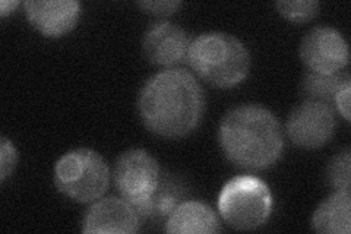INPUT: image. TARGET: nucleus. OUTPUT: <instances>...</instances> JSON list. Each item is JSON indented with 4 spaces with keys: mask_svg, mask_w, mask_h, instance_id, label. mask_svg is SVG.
Here are the masks:
<instances>
[{
    "mask_svg": "<svg viewBox=\"0 0 351 234\" xmlns=\"http://www.w3.org/2000/svg\"><path fill=\"white\" fill-rule=\"evenodd\" d=\"M350 84L351 80L347 72L315 73L309 71L302 81V91L307 97L306 100H315L332 107L337 94Z\"/></svg>",
    "mask_w": 351,
    "mask_h": 234,
    "instance_id": "4468645a",
    "label": "nucleus"
},
{
    "mask_svg": "<svg viewBox=\"0 0 351 234\" xmlns=\"http://www.w3.org/2000/svg\"><path fill=\"white\" fill-rule=\"evenodd\" d=\"M180 198L182 187L170 177H164L162 174L157 191L151 198L148 217H169L173 209L180 204Z\"/></svg>",
    "mask_w": 351,
    "mask_h": 234,
    "instance_id": "2eb2a0df",
    "label": "nucleus"
},
{
    "mask_svg": "<svg viewBox=\"0 0 351 234\" xmlns=\"http://www.w3.org/2000/svg\"><path fill=\"white\" fill-rule=\"evenodd\" d=\"M161 169L152 155L141 148L125 151L116 160L113 180L123 199L141 217H148L151 198L161 180Z\"/></svg>",
    "mask_w": 351,
    "mask_h": 234,
    "instance_id": "423d86ee",
    "label": "nucleus"
},
{
    "mask_svg": "<svg viewBox=\"0 0 351 234\" xmlns=\"http://www.w3.org/2000/svg\"><path fill=\"white\" fill-rule=\"evenodd\" d=\"M136 106L148 130L164 138H183L201 124L205 95L191 72L171 68L149 78L141 88Z\"/></svg>",
    "mask_w": 351,
    "mask_h": 234,
    "instance_id": "f257e3e1",
    "label": "nucleus"
},
{
    "mask_svg": "<svg viewBox=\"0 0 351 234\" xmlns=\"http://www.w3.org/2000/svg\"><path fill=\"white\" fill-rule=\"evenodd\" d=\"M138 5L139 8L145 9L147 12L164 18L174 14L182 6V2H179V0H164V2L158 0V2H151L149 0V2H139Z\"/></svg>",
    "mask_w": 351,
    "mask_h": 234,
    "instance_id": "6ab92c4d",
    "label": "nucleus"
},
{
    "mask_svg": "<svg viewBox=\"0 0 351 234\" xmlns=\"http://www.w3.org/2000/svg\"><path fill=\"white\" fill-rule=\"evenodd\" d=\"M299 54L306 68L315 73L341 72L350 62L348 44L332 27H315L302 38Z\"/></svg>",
    "mask_w": 351,
    "mask_h": 234,
    "instance_id": "6e6552de",
    "label": "nucleus"
},
{
    "mask_svg": "<svg viewBox=\"0 0 351 234\" xmlns=\"http://www.w3.org/2000/svg\"><path fill=\"white\" fill-rule=\"evenodd\" d=\"M18 163V151L14 142L2 137L0 139V182H5L14 173Z\"/></svg>",
    "mask_w": 351,
    "mask_h": 234,
    "instance_id": "a211bd4d",
    "label": "nucleus"
},
{
    "mask_svg": "<svg viewBox=\"0 0 351 234\" xmlns=\"http://www.w3.org/2000/svg\"><path fill=\"white\" fill-rule=\"evenodd\" d=\"M276 8L284 18L293 22H306L319 12L321 3L315 0H299V2H277Z\"/></svg>",
    "mask_w": 351,
    "mask_h": 234,
    "instance_id": "f3484780",
    "label": "nucleus"
},
{
    "mask_svg": "<svg viewBox=\"0 0 351 234\" xmlns=\"http://www.w3.org/2000/svg\"><path fill=\"white\" fill-rule=\"evenodd\" d=\"M24 8L29 24L46 37L68 34L81 16V3L76 0H29Z\"/></svg>",
    "mask_w": 351,
    "mask_h": 234,
    "instance_id": "9b49d317",
    "label": "nucleus"
},
{
    "mask_svg": "<svg viewBox=\"0 0 351 234\" xmlns=\"http://www.w3.org/2000/svg\"><path fill=\"white\" fill-rule=\"evenodd\" d=\"M350 191H335L316 208L312 229L325 234H348L351 230Z\"/></svg>",
    "mask_w": 351,
    "mask_h": 234,
    "instance_id": "ddd939ff",
    "label": "nucleus"
},
{
    "mask_svg": "<svg viewBox=\"0 0 351 234\" xmlns=\"http://www.w3.org/2000/svg\"><path fill=\"white\" fill-rule=\"evenodd\" d=\"M188 62L204 81L218 88H233L250 71V53L243 41L221 31L202 32L191 43Z\"/></svg>",
    "mask_w": 351,
    "mask_h": 234,
    "instance_id": "7ed1b4c3",
    "label": "nucleus"
},
{
    "mask_svg": "<svg viewBox=\"0 0 351 234\" xmlns=\"http://www.w3.org/2000/svg\"><path fill=\"white\" fill-rule=\"evenodd\" d=\"M110 169L100 154L90 148L66 152L54 165V185L64 196L91 204L108 189Z\"/></svg>",
    "mask_w": 351,
    "mask_h": 234,
    "instance_id": "20e7f679",
    "label": "nucleus"
},
{
    "mask_svg": "<svg viewBox=\"0 0 351 234\" xmlns=\"http://www.w3.org/2000/svg\"><path fill=\"white\" fill-rule=\"evenodd\" d=\"M166 231L213 234L219 231V220L210 205L201 200H184L167 217Z\"/></svg>",
    "mask_w": 351,
    "mask_h": 234,
    "instance_id": "f8f14e48",
    "label": "nucleus"
},
{
    "mask_svg": "<svg viewBox=\"0 0 351 234\" xmlns=\"http://www.w3.org/2000/svg\"><path fill=\"white\" fill-rule=\"evenodd\" d=\"M350 95H351V84L346 85L341 91H339L334 100V106L347 121L350 120Z\"/></svg>",
    "mask_w": 351,
    "mask_h": 234,
    "instance_id": "aec40b11",
    "label": "nucleus"
},
{
    "mask_svg": "<svg viewBox=\"0 0 351 234\" xmlns=\"http://www.w3.org/2000/svg\"><path fill=\"white\" fill-rule=\"evenodd\" d=\"M274 198L268 185L255 176H237L219 192V215L236 230H255L272 214Z\"/></svg>",
    "mask_w": 351,
    "mask_h": 234,
    "instance_id": "39448f33",
    "label": "nucleus"
},
{
    "mask_svg": "<svg viewBox=\"0 0 351 234\" xmlns=\"http://www.w3.org/2000/svg\"><path fill=\"white\" fill-rule=\"evenodd\" d=\"M289 139L304 150L321 148L335 133L334 108L315 100H304L295 106L285 121Z\"/></svg>",
    "mask_w": 351,
    "mask_h": 234,
    "instance_id": "0eeeda50",
    "label": "nucleus"
},
{
    "mask_svg": "<svg viewBox=\"0 0 351 234\" xmlns=\"http://www.w3.org/2000/svg\"><path fill=\"white\" fill-rule=\"evenodd\" d=\"M18 5H19L18 0H2V2H0V16L5 18L9 14H12L18 8Z\"/></svg>",
    "mask_w": 351,
    "mask_h": 234,
    "instance_id": "412c9836",
    "label": "nucleus"
},
{
    "mask_svg": "<svg viewBox=\"0 0 351 234\" xmlns=\"http://www.w3.org/2000/svg\"><path fill=\"white\" fill-rule=\"evenodd\" d=\"M218 142L226 157L249 170H267L284 151V133L276 115L258 104H241L223 117Z\"/></svg>",
    "mask_w": 351,
    "mask_h": 234,
    "instance_id": "f03ea898",
    "label": "nucleus"
},
{
    "mask_svg": "<svg viewBox=\"0 0 351 234\" xmlns=\"http://www.w3.org/2000/svg\"><path fill=\"white\" fill-rule=\"evenodd\" d=\"M139 229V214L122 196L97 199L82 220L84 233L132 234Z\"/></svg>",
    "mask_w": 351,
    "mask_h": 234,
    "instance_id": "9d476101",
    "label": "nucleus"
},
{
    "mask_svg": "<svg viewBox=\"0 0 351 234\" xmlns=\"http://www.w3.org/2000/svg\"><path fill=\"white\" fill-rule=\"evenodd\" d=\"M350 150L344 148L329 161L326 169L328 182L335 191H350Z\"/></svg>",
    "mask_w": 351,
    "mask_h": 234,
    "instance_id": "dca6fc26",
    "label": "nucleus"
},
{
    "mask_svg": "<svg viewBox=\"0 0 351 234\" xmlns=\"http://www.w3.org/2000/svg\"><path fill=\"white\" fill-rule=\"evenodd\" d=\"M191 43L189 34L180 25L160 19L145 31L142 49L151 63L171 69L188 60Z\"/></svg>",
    "mask_w": 351,
    "mask_h": 234,
    "instance_id": "1a4fd4ad",
    "label": "nucleus"
}]
</instances>
